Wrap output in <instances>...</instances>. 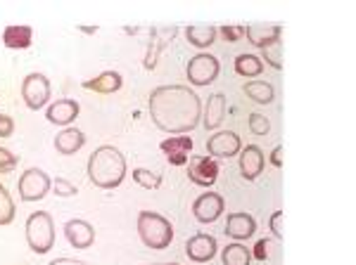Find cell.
<instances>
[{
	"instance_id": "cell-15",
	"label": "cell",
	"mask_w": 356,
	"mask_h": 265,
	"mask_svg": "<svg viewBox=\"0 0 356 265\" xmlns=\"http://www.w3.org/2000/svg\"><path fill=\"white\" fill-rule=\"evenodd\" d=\"M65 234L74 249H88V246H93V241H95V228L90 225L88 221H79V218L67 223Z\"/></svg>"
},
{
	"instance_id": "cell-25",
	"label": "cell",
	"mask_w": 356,
	"mask_h": 265,
	"mask_svg": "<svg viewBox=\"0 0 356 265\" xmlns=\"http://www.w3.org/2000/svg\"><path fill=\"white\" fill-rule=\"evenodd\" d=\"M221 261L223 265H250L252 251L247 249L245 244H240V241H233V244H228L226 249H223Z\"/></svg>"
},
{
	"instance_id": "cell-23",
	"label": "cell",
	"mask_w": 356,
	"mask_h": 265,
	"mask_svg": "<svg viewBox=\"0 0 356 265\" xmlns=\"http://www.w3.org/2000/svg\"><path fill=\"white\" fill-rule=\"evenodd\" d=\"M245 95L250 97V100H254L257 105H271L275 100V90L271 83H266V80H247L243 85Z\"/></svg>"
},
{
	"instance_id": "cell-1",
	"label": "cell",
	"mask_w": 356,
	"mask_h": 265,
	"mask_svg": "<svg viewBox=\"0 0 356 265\" xmlns=\"http://www.w3.org/2000/svg\"><path fill=\"white\" fill-rule=\"evenodd\" d=\"M150 117L159 130L186 135L197 128L202 119V102L188 85H159L150 95Z\"/></svg>"
},
{
	"instance_id": "cell-13",
	"label": "cell",
	"mask_w": 356,
	"mask_h": 265,
	"mask_svg": "<svg viewBox=\"0 0 356 265\" xmlns=\"http://www.w3.org/2000/svg\"><path fill=\"white\" fill-rule=\"evenodd\" d=\"M245 36L250 40L252 45H257V48L266 50L271 48V45L280 43V36H283V26L278 24H254V26H245Z\"/></svg>"
},
{
	"instance_id": "cell-12",
	"label": "cell",
	"mask_w": 356,
	"mask_h": 265,
	"mask_svg": "<svg viewBox=\"0 0 356 265\" xmlns=\"http://www.w3.org/2000/svg\"><path fill=\"white\" fill-rule=\"evenodd\" d=\"M159 147H162V152L166 154V161H169L171 166H183V164H188V157H191V152H193V137L174 135V137H169V140H164Z\"/></svg>"
},
{
	"instance_id": "cell-9",
	"label": "cell",
	"mask_w": 356,
	"mask_h": 265,
	"mask_svg": "<svg viewBox=\"0 0 356 265\" xmlns=\"http://www.w3.org/2000/svg\"><path fill=\"white\" fill-rule=\"evenodd\" d=\"M243 149V142H240V135L233 130H223V132H214V135L207 140V157L211 159H231Z\"/></svg>"
},
{
	"instance_id": "cell-29",
	"label": "cell",
	"mask_w": 356,
	"mask_h": 265,
	"mask_svg": "<svg viewBox=\"0 0 356 265\" xmlns=\"http://www.w3.org/2000/svg\"><path fill=\"white\" fill-rule=\"evenodd\" d=\"M247 123H250V130L254 132V135H266L268 130H271V121H268L266 117H264V114H250V121H247Z\"/></svg>"
},
{
	"instance_id": "cell-35",
	"label": "cell",
	"mask_w": 356,
	"mask_h": 265,
	"mask_svg": "<svg viewBox=\"0 0 356 265\" xmlns=\"http://www.w3.org/2000/svg\"><path fill=\"white\" fill-rule=\"evenodd\" d=\"M268 256V241L266 239H259L254 244V251H252V258H257V261H266Z\"/></svg>"
},
{
	"instance_id": "cell-22",
	"label": "cell",
	"mask_w": 356,
	"mask_h": 265,
	"mask_svg": "<svg viewBox=\"0 0 356 265\" xmlns=\"http://www.w3.org/2000/svg\"><path fill=\"white\" fill-rule=\"evenodd\" d=\"M188 43L195 45V48H209L211 43L219 36V28L211 24H197V26H188L186 28Z\"/></svg>"
},
{
	"instance_id": "cell-30",
	"label": "cell",
	"mask_w": 356,
	"mask_h": 265,
	"mask_svg": "<svg viewBox=\"0 0 356 265\" xmlns=\"http://www.w3.org/2000/svg\"><path fill=\"white\" fill-rule=\"evenodd\" d=\"M53 192L57 194V197H76L79 187L72 185V182L65 180V178H57V180L53 182Z\"/></svg>"
},
{
	"instance_id": "cell-7",
	"label": "cell",
	"mask_w": 356,
	"mask_h": 265,
	"mask_svg": "<svg viewBox=\"0 0 356 265\" xmlns=\"http://www.w3.org/2000/svg\"><path fill=\"white\" fill-rule=\"evenodd\" d=\"M22 97H24L26 107L38 112L41 107L48 105L50 100V80L43 74H29L22 83Z\"/></svg>"
},
{
	"instance_id": "cell-39",
	"label": "cell",
	"mask_w": 356,
	"mask_h": 265,
	"mask_svg": "<svg viewBox=\"0 0 356 265\" xmlns=\"http://www.w3.org/2000/svg\"><path fill=\"white\" fill-rule=\"evenodd\" d=\"M81 31H83V33H95V31H97V26H81Z\"/></svg>"
},
{
	"instance_id": "cell-17",
	"label": "cell",
	"mask_w": 356,
	"mask_h": 265,
	"mask_svg": "<svg viewBox=\"0 0 356 265\" xmlns=\"http://www.w3.org/2000/svg\"><path fill=\"white\" fill-rule=\"evenodd\" d=\"M226 119V95L223 93H214L207 100L204 112H202V123L207 130H216Z\"/></svg>"
},
{
	"instance_id": "cell-27",
	"label": "cell",
	"mask_w": 356,
	"mask_h": 265,
	"mask_svg": "<svg viewBox=\"0 0 356 265\" xmlns=\"http://www.w3.org/2000/svg\"><path fill=\"white\" fill-rule=\"evenodd\" d=\"M15 221V201L8 194V189L0 185V228L10 225Z\"/></svg>"
},
{
	"instance_id": "cell-14",
	"label": "cell",
	"mask_w": 356,
	"mask_h": 265,
	"mask_svg": "<svg viewBox=\"0 0 356 265\" xmlns=\"http://www.w3.org/2000/svg\"><path fill=\"white\" fill-rule=\"evenodd\" d=\"M264 164H266V157H264L261 147L247 145L240 152V173H243L245 180H257L264 171Z\"/></svg>"
},
{
	"instance_id": "cell-21",
	"label": "cell",
	"mask_w": 356,
	"mask_h": 265,
	"mask_svg": "<svg viewBox=\"0 0 356 265\" xmlns=\"http://www.w3.org/2000/svg\"><path fill=\"white\" fill-rule=\"evenodd\" d=\"M31 40H33V31H31V26H5V31H3V43H5V48H10V50H26L29 45H31Z\"/></svg>"
},
{
	"instance_id": "cell-33",
	"label": "cell",
	"mask_w": 356,
	"mask_h": 265,
	"mask_svg": "<svg viewBox=\"0 0 356 265\" xmlns=\"http://www.w3.org/2000/svg\"><path fill=\"white\" fill-rule=\"evenodd\" d=\"M219 33L223 36V40H228V43H235V40L245 38V26H221Z\"/></svg>"
},
{
	"instance_id": "cell-11",
	"label": "cell",
	"mask_w": 356,
	"mask_h": 265,
	"mask_svg": "<svg viewBox=\"0 0 356 265\" xmlns=\"http://www.w3.org/2000/svg\"><path fill=\"white\" fill-rule=\"evenodd\" d=\"M216 249H219V244L211 234H195L186 241V253L195 263H209L216 256Z\"/></svg>"
},
{
	"instance_id": "cell-24",
	"label": "cell",
	"mask_w": 356,
	"mask_h": 265,
	"mask_svg": "<svg viewBox=\"0 0 356 265\" xmlns=\"http://www.w3.org/2000/svg\"><path fill=\"white\" fill-rule=\"evenodd\" d=\"M178 33V28L176 26H166L164 28V33H162V38H152L150 40V50H147V57H145V69L147 71H152L154 67H157V60H159V53H162V50L166 48V45L171 43V40H174V36Z\"/></svg>"
},
{
	"instance_id": "cell-5",
	"label": "cell",
	"mask_w": 356,
	"mask_h": 265,
	"mask_svg": "<svg viewBox=\"0 0 356 265\" xmlns=\"http://www.w3.org/2000/svg\"><path fill=\"white\" fill-rule=\"evenodd\" d=\"M219 71H221L219 60L209 53H200L188 62V80H191L193 85H197V88L214 83V80L219 78Z\"/></svg>"
},
{
	"instance_id": "cell-6",
	"label": "cell",
	"mask_w": 356,
	"mask_h": 265,
	"mask_svg": "<svg viewBox=\"0 0 356 265\" xmlns=\"http://www.w3.org/2000/svg\"><path fill=\"white\" fill-rule=\"evenodd\" d=\"M53 182L41 169H29L19 178V199L22 201H41L50 192Z\"/></svg>"
},
{
	"instance_id": "cell-2",
	"label": "cell",
	"mask_w": 356,
	"mask_h": 265,
	"mask_svg": "<svg viewBox=\"0 0 356 265\" xmlns=\"http://www.w3.org/2000/svg\"><path fill=\"white\" fill-rule=\"evenodd\" d=\"M88 180L100 189H114L126 178V159L117 147L102 145L88 157Z\"/></svg>"
},
{
	"instance_id": "cell-16",
	"label": "cell",
	"mask_w": 356,
	"mask_h": 265,
	"mask_svg": "<svg viewBox=\"0 0 356 265\" xmlns=\"http://www.w3.org/2000/svg\"><path fill=\"white\" fill-rule=\"evenodd\" d=\"M257 232V221L250 213H231L226 221V234L231 239H250Z\"/></svg>"
},
{
	"instance_id": "cell-20",
	"label": "cell",
	"mask_w": 356,
	"mask_h": 265,
	"mask_svg": "<svg viewBox=\"0 0 356 265\" xmlns=\"http://www.w3.org/2000/svg\"><path fill=\"white\" fill-rule=\"evenodd\" d=\"M83 145H86L83 130L72 128V126H67L65 130H60L55 137V149L60 154H65V157H69V154H76Z\"/></svg>"
},
{
	"instance_id": "cell-40",
	"label": "cell",
	"mask_w": 356,
	"mask_h": 265,
	"mask_svg": "<svg viewBox=\"0 0 356 265\" xmlns=\"http://www.w3.org/2000/svg\"><path fill=\"white\" fill-rule=\"evenodd\" d=\"M154 265H176V263H154Z\"/></svg>"
},
{
	"instance_id": "cell-34",
	"label": "cell",
	"mask_w": 356,
	"mask_h": 265,
	"mask_svg": "<svg viewBox=\"0 0 356 265\" xmlns=\"http://www.w3.org/2000/svg\"><path fill=\"white\" fill-rule=\"evenodd\" d=\"M15 132V121L8 114H0V137H10Z\"/></svg>"
},
{
	"instance_id": "cell-32",
	"label": "cell",
	"mask_w": 356,
	"mask_h": 265,
	"mask_svg": "<svg viewBox=\"0 0 356 265\" xmlns=\"http://www.w3.org/2000/svg\"><path fill=\"white\" fill-rule=\"evenodd\" d=\"M261 57H264V60H266L273 69H278V71L283 69V62H280V43H275V45H271V48H266V50H264V55H261Z\"/></svg>"
},
{
	"instance_id": "cell-36",
	"label": "cell",
	"mask_w": 356,
	"mask_h": 265,
	"mask_svg": "<svg viewBox=\"0 0 356 265\" xmlns=\"http://www.w3.org/2000/svg\"><path fill=\"white\" fill-rule=\"evenodd\" d=\"M280 221H283V211H275L271 216V232L275 234V237H283V228H280Z\"/></svg>"
},
{
	"instance_id": "cell-10",
	"label": "cell",
	"mask_w": 356,
	"mask_h": 265,
	"mask_svg": "<svg viewBox=\"0 0 356 265\" xmlns=\"http://www.w3.org/2000/svg\"><path fill=\"white\" fill-rule=\"evenodd\" d=\"M223 209H226V201L219 192H204L202 197L195 199L193 204V216L197 218L200 223H204V225H209V223L219 221Z\"/></svg>"
},
{
	"instance_id": "cell-8",
	"label": "cell",
	"mask_w": 356,
	"mask_h": 265,
	"mask_svg": "<svg viewBox=\"0 0 356 265\" xmlns=\"http://www.w3.org/2000/svg\"><path fill=\"white\" fill-rule=\"evenodd\" d=\"M188 178L200 187H211L219 178V164L211 157L195 154V157H191V166H188Z\"/></svg>"
},
{
	"instance_id": "cell-38",
	"label": "cell",
	"mask_w": 356,
	"mask_h": 265,
	"mask_svg": "<svg viewBox=\"0 0 356 265\" xmlns=\"http://www.w3.org/2000/svg\"><path fill=\"white\" fill-rule=\"evenodd\" d=\"M48 265H86L83 261H74V258H55Z\"/></svg>"
},
{
	"instance_id": "cell-28",
	"label": "cell",
	"mask_w": 356,
	"mask_h": 265,
	"mask_svg": "<svg viewBox=\"0 0 356 265\" xmlns=\"http://www.w3.org/2000/svg\"><path fill=\"white\" fill-rule=\"evenodd\" d=\"M134 180L143 189H157L159 185H162V176H159V173L147 171V169H136L134 171Z\"/></svg>"
},
{
	"instance_id": "cell-18",
	"label": "cell",
	"mask_w": 356,
	"mask_h": 265,
	"mask_svg": "<svg viewBox=\"0 0 356 265\" xmlns=\"http://www.w3.org/2000/svg\"><path fill=\"white\" fill-rule=\"evenodd\" d=\"M79 112H81V107H79L76 100H57L48 107L45 117L55 126H69L72 121H76Z\"/></svg>"
},
{
	"instance_id": "cell-31",
	"label": "cell",
	"mask_w": 356,
	"mask_h": 265,
	"mask_svg": "<svg viewBox=\"0 0 356 265\" xmlns=\"http://www.w3.org/2000/svg\"><path fill=\"white\" fill-rule=\"evenodd\" d=\"M17 169V157L10 149L0 147V173H13Z\"/></svg>"
},
{
	"instance_id": "cell-26",
	"label": "cell",
	"mask_w": 356,
	"mask_h": 265,
	"mask_svg": "<svg viewBox=\"0 0 356 265\" xmlns=\"http://www.w3.org/2000/svg\"><path fill=\"white\" fill-rule=\"evenodd\" d=\"M261 71H264L261 57L250 55V53L235 57V74H238V76H259Z\"/></svg>"
},
{
	"instance_id": "cell-19",
	"label": "cell",
	"mask_w": 356,
	"mask_h": 265,
	"mask_svg": "<svg viewBox=\"0 0 356 265\" xmlns=\"http://www.w3.org/2000/svg\"><path fill=\"white\" fill-rule=\"evenodd\" d=\"M122 85H124V78L119 71H102L100 76L83 80V88L93 90L97 95H112V93H117Z\"/></svg>"
},
{
	"instance_id": "cell-3",
	"label": "cell",
	"mask_w": 356,
	"mask_h": 265,
	"mask_svg": "<svg viewBox=\"0 0 356 265\" xmlns=\"http://www.w3.org/2000/svg\"><path fill=\"white\" fill-rule=\"evenodd\" d=\"M138 234L140 241L150 249H166L174 239V228L164 216L152 211H140L138 213Z\"/></svg>"
},
{
	"instance_id": "cell-4",
	"label": "cell",
	"mask_w": 356,
	"mask_h": 265,
	"mask_svg": "<svg viewBox=\"0 0 356 265\" xmlns=\"http://www.w3.org/2000/svg\"><path fill=\"white\" fill-rule=\"evenodd\" d=\"M26 244L38 256L48 253L55 246V223L48 211H36L26 221Z\"/></svg>"
},
{
	"instance_id": "cell-37",
	"label": "cell",
	"mask_w": 356,
	"mask_h": 265,
	"mask_svg": "<svg viewBox=\"0 0 356 265\" xmlns=\"http://www.w3.org/2000/svg\"><path fill=\"white\" fill-rule=\"evenodd\" d=\"M268 161H271V166H275V169H283V147H275L271 152V157H268Z\"/></svg>"
}]
</instances>
